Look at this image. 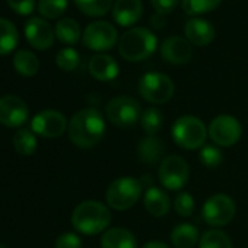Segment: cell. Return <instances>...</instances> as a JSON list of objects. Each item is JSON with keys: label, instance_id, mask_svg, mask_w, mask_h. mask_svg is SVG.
<instances>
[{"label": "cell", "instance_id": "obj_1", "mask_svg": "<svg viewBox=\"0 0 248 248\" xmlns=\"http://www.w3.org/2000/svg\"><path fill=\"white\" fill-rule=\"evenodd\" d=\"M67 135L70 142L80 149L96 146L105 135V120L96 108H83L69 121Z\"/></svg>", "mask_w": 248, "mask_h": 248}, {"label": "cell", "instance_id": "obj_2", "mask_svg": "<svg viewBox=\"0 0 248 248\" xmlns=\"http://www.w3.org/2000/svg\"><path fill=\"white\" fill-rule=\"evenodd\" d=\"M109 222V209L96 200H85L79 203L72 213L73 228L83 235H96L105 232Z\"/></svg>", "mask_w": 248, "mask_h": 248}, {"label": "cell", "instance_id": "obj_3", "mask_svg": "<svg viewBox=\"0 0 248 248\" xmlns=\"http://www.w3.org/2000/svg\"><path fill=\"white\" fill-rule=\"evenodd\" d=\"M158 46L155 34L143 27L126 31L118 41L120 56L127 62H142L149 59Z\"/></svg>", "mask_w": 248, "mask_h": 248}, {"label": "cell", "instance_id": "obj_4", "mask_svg": "<svg viewBox=\"0 0 248 248\" xmlns=\"http://www.w3.org/2000/svg\"><path fill=\"white\" fill-rule=\"evenodd\" d=\"M143 183L135 177H121L114 180L107 191L105 200L107 204L118 212H124L133 207L142 196Z\"/></svg>", "mask_w": 248, "mask_h": 248}, {"label": "cell", "instance_id": "obj_5", "mask_svg": "<svg viewBox=\"0 0 248 248\" xmlns=\"http://www.w3.org/2000/svg\"><path fill=\"white\" fill-rule=\"evenodd\" d=\"M171 133L174 142L186 151L202 148L207 138L204 123L194 115H183L177 118V121L172 124Z\"/></svg>", "mask_w": 248, "mask_h": 248}, {"label": "cell", "instance_id": "obj_6", "mask_svg": "<svg viewBox=\"0 0 248 248\" xmlns=\"http://www.w3.org/2000/svg\"><path fill=\"white\" fill-rule=\"evenodd\" d=\"M107 118L117 127H132L142 117V108L138 99L132 96H115L108 101L105 107Z\"/></svg>", "mask_w": 248, "mask_h": 248}, {"label": "cell", "instance_id": "obj_7", "mask_svg": "<svg viewBox=\"0 0 248 248\" xmlns=\"http://www.w3.org/2000/svg\"><path fill=\"white\" fill-rule=\"evenodd\" d=\"M174 91V82L167 75L159 72L145 73L139 80V92L142 98L155 105L168 102L172 98Z\"/></svg>", "mask_w": 248, "mask_h": 248}, {"label": "cell", "instance_id": "obj_8", "mask_svg": "<svg viewBox=\"0 0 248 248\" xmlns=\"http://www.w3.org/2000/svg\"><path fill=\"white\" fill-rule=\"evenodd\" d=\"M207 135L216 146L231 148L233 146L242 135L241 123L228 114L216 115L207 127Z\"/></svg>", "mask_w": 248, "mask_h": 248}, {"label": "cell", "instance_id": "obj_9", "mask_svg": "<svg viewBox=\"0 0 248 248\" xmlns=\"http://www.w3.org/2000/svg\"><path fill=\"white\" fill-rule=\"evenodd\" d=\"M158 177L161 184L168 190H181L190 177V168L184 158L178 155H170L161 161Z\"/></svg>", "mask_w": 248, "mask_h": 248}, {"label": "cell", "instance_id": "obj_10", "mask_svg": "<svg viewBox=\"0 0 248 248\" xmlns=\"http://www.w3.org/2000/svg\"><path fill=\"white\" fill-rule=\"evenodd\" d=\"M235 202L228 194H215L206 200L203 204L202 216L204 222L210 226H225L235 216Z\"/></svg>", "mask_w": 248, "mask_h": 248}, {"label": "cell", "instance_id": "obj_11", "mask_svg": "<svg viewBox=\"0 0 248 248\" xmlns=\"http://www.w3.org/2000/svg\"><path fill=\"white\" fill-rule=\"evenodd\" d=\"M118 40L117 30L105 21H95L83 31V44L93 51L111 50Z\"/></svg>", "mask_w": 248, "mask_h": 248}, {"label": "cell", "instance_id": "obj_12", "mask_svg": "<svg viewBox=\"0 0 248 248\" xmlns=\"http://www.w3.org/2000/svg\"><path fill=\"white\" fill-rule=\"evenodd\" d=\"M69 123L66 117L56 109H44L34 115L31 121V130L43 138L54 139L62 136L67 130Z\"/></svg>", "mask_w": 248, "mask_h": 248}, {"label": "cell", "instance_id": "obj_13", "mask_svg": "<svg viewBox=\"0 0 248 248\" xmlns=\"http://www.w3.org/2000/svg\"><path fill=\"white\" fill-rule=\"evenodd\" d=\"M30 108L27 102L16 95H3L0 98V123L6 127H19L28 120Z\"/></svg>", "mask_w": 248, "mask_h": 248}, {"label": "cell", "instance_id": "obj_14", "mask_svg": "<svg viewBox=\"0 0 248 248\" xmlns=\"http://www.w3.org/2000/svg\"><path fill=\"white\" fill-rule=\"evenodd\" d=\"M25 37L37 50H47L54 43V28L43 18H30L25 24Z\"/></svg>", "mask_w": 248, "mask_h": 248}, {"label": "cell", "instance_id": "obj_15", "mask_svg": "<svg viewBox=\"0 0 248 248\" xmlns=\"http://www.w3.org/2000/svg\"><path fill=\"white\" fill-rule=\"evenodd\" d=\"M161 56L170 64H187L193 57V48L187 38L170 37L161 46Z\"/></svg>", "mask_w": 248, "mask_h": 248}, {"label": "cell", "instance_id": "obj_16", "mask_svg": "<svg viewBox=\"0 0 248 248\" xmlns=\"http://www.w3.org/2000/svg\"><path fill=\"white\" fill-rule=\"evenodd\" d=\"M143 15L142 0H117L112 6V18L121 27H132Z\"/></svg>", "mask_w": 248, "mask_h": 248}, {"label": "cell", "instance_id": "obj_17", "mask_svg": "<svg viewBox=\"0 0 248 248\" xmlns=\"http://www.w3.org/2000/svg\"><path fill=\"white\" fill-rule=\"evenodd\" d=\"M184 34L190 44L204 47L215 40V27L204 19L193 18L186 22Z\"/></svg>", "mask_w": 248, "mask_h": 248}, {"label": "cell", "instance_id": "obj_18", "mask_svg": "<svg viewBox=\"0 0 248 248\" xmlns=\"http://www.w3.org/2000/svg\"><path fill=\"white\" fill-rule=\"evenodd\" d=\"M88 69H89L91 76L101 82L114 80L120 73V67H118L117 62L114 60V57H111L108 54L92 56L89 60Z\"/></svg>", "mask_w": 248, "mask_h": 248}, {"label": "cell", "instance_id": "obj_19", "mask_svg": "<svg viewBox=\"0 0 248 248\" xmlns=\"http://www.w3.org/2000/svg\"><path fill=\"white\" fill-rule=\"evenodd\" d=\"M101 248H138V239L126 228H111L102 233Z\"/></svg>", "mask_w": 248, "mask_h": 248}, {"label": "cell", "instance_id": "obj_20", "mask_svg": "<svg viewBox=\"0 0 248 248\" xmlns=\"http://www.w3.org/2000/svg\"><path fill=\"white\" fill-rule=\"evenodd\" d=\"M143 203H145L146 210L155 217L165 216L170 212V207H171V200H170L168 194L164 190H161L158 187H154V186H151L145 191Z\"/></svg>", "mask_w": 248, "mask_h": 248}, {"label": "cell", "instance_id": "obj_21", "mask_svg": "<svg viewBox=\"0 0 248 248\" xmlns=\"http://www.w3.org/2000/svg\"><path fill=\"white\" fill-rule=\"evenodd\" d=\"M165 146L158 136H148L138 145V158L146 165H155L162 159Z\"/></svg>", "mask_w": 248, "mask_h": 248}, {"label": "cell", "instance_id": "obj_22", "mask_svg": "<svg viewBox=\"0 0 248 248\" xmlns=\"http://www.w3.org/2000/svg\"><path fill=\"white\" fill-rule=\"evenodd\" d=\"M199 241V229L191 223H180L171 232V242L175 248H193Z\"/></svg>", "mask_w": 248, "mask_h": 248}, {"label": "cell", "instance_id": "obj_23", "mask_svg": "<svg viewBox=\"0 0 248 248\" xmlns=\"http://www.w3.org/2000/svg\"><path fill=\"white\" fill-rule=\"evenodd\" d=\"M54 32L60 43L67 44V46H75L80 40L82 30H80V25L75 19L62 18L57 21L54 27Z\"/></svg>", "mask_w": 248, "mask_h": 248}, {"label": "cell", "instance_id": "obj_24", "mask_svg": "<svg viewBox=\"0 0 248 248\" xmlns=\"http://www.w3.org/2000/svg\"><path fill=\"white\" fill-rule=\"evenodd\" d=\"M19 43V34L15 24L0 16V56L12 53Z\"/></svg>", "mask_w": 248, "mask_h": 248}, {"label": "cell", "instance_id": "obj_25", "mask_svg": "<svg viewBox=\"0 0 248 248\" xmlns=\"http://www.w3.org/2000/svg\"><path fill=\"white\" fill-rule=\"evenodd\" d=\"M14 67L19 75L31 78L35 76L40 70V60L30 50H18L14 57Z\"/></svg>", "mask_w": 248, "mask_h": 248}, {"label": "cell", "instance_id": "obj_26", "mask_svg": "<svg viewBox=\"0 0 248 248\" xmlns=\"http://www.w3.org/2000/svg\"><path fill=\"white\" fill-rule=\"evenodd\" d=\"M14 146L15 151L22 156H31L37 149V138L35 133L30 129H19L14 135Z\"/></svg>", "mask_w": 248, "mask_h": 248}, {"label": "cell", "instance_id": "obj_27", "mask_svg": "<svg viewBox=\"0 0 248 248\" xmlns=\"http://www.w3.org/2000/svg\"><path fill=\"white\" fill-rule=\"evenodd\" d=\"M140 124L148 136H156V133L164 126V114L159 108L151 107L142 112Z\"/></svg>", "mask_w": 248, "mask_h": 248}, {"label": "cell", "instance_id": "obj_28", "mask_svg": "<svg viewBox=\"0 0 248 248\" xmlns=\"http://www.w3.org/2000/svg\"><path fill=\"white\" fill-rule=\"evenodd\" d=\"M73 2L82 14L92 18L104 16L112 5V0H73Z\"/></svg>", "mask_w": 248, "mask_h": 248}, {"label": "cell", "instance_id": "obj_29", "mask_svg": "<svg viewBox=\"0 0 248 248\" xmlns=\"http://www.w3.org/2000/svg\"><path fill=\"white\" fill-rule=\"evenodd\" d=\"M199 248H232V242L223 231L210 229L202 235Z\"/></svg>", "mask_w": 248, "mask_h": 248}, {"label": "cell", "instance_id": "obj_30", "mask_svg": "<svg viewBox=\"0 0 248 248\" xmlns=\"http://www.w3.org/2000/svg\"><path fill=\"white\" fill-rule=\"evenodd\" d=\"M69 5V0H38V12L46 19L60 18Z\"/></svg>", "mask_w": 248, "mask_h": 248}, {"label": "cell", "instance_id": "obj_31", "mask_svg": "<svg viewBox=\"0 0 248 248\" xmlns=\"http://www.w3.org/2000/svg\"><path fill=\"white\" fill-rule=\"evenodd\" d=\"M222 0H181V6L186 14L196 16L215 11L219 8Z\"/></svg>", "mask_w": 248, "mask_h": 248}, {"label": "cell", "instance_id": "obj_32", "mask_svg": "<svg viewBox=\"0 0 248 248\" xmlns=\"http://www.w3.org/2000/svg\"><path fill=\"white\" fill-rule=\"evenodd\" d=\"M79 62H80V57L78 54L76 50L70 48V47H66L63 50H60L56 56V64L59 69L64 70V72H72L75 70L78 66H79Z\"/></svg>", "mask_w": 248, "mask_h": 248}, {"label": "cell", "instance_id": "obj_33", "mask_svg": "<svg viewBox=\"0 0 248 248\" xmlns=\"http://www.w3.org/2000/svg\"><path fill=\"white\" fill-rule=\"evenodd\" d=\"M199 159L206 168H216V167H219L222 164L223 155H222V151L217 146L207 145V146L202 148V151L199 154Z\"/></svg>", "mask_w": 248, "mask_h": 248}, {"label": "cell", "instance_id": "obj_34", "mask_svg": "<svg viewBox=\"0 0 248 248\" xmlns=\"http://www.w3.org/2000/svg\"><path fill=\"white\" fill-rule=\"evenodd\" d=\"M174 209L183 217L191 216L194 209H196L194 197L190 193H187V191H183V193L177 194V197L174 200Z\"/></svg>", "mask_w": 248, "mask_h": 248}, {"label": "cell", "instance_id": "obj_35", "mask_svg": "<svg viewBox=\"0 0 248 248\" xmlns=\"http://www.w3.org/2000/svg\"><path fill=\"white\" fill-rule=\"evenodd\" d=\"M54 248H82V239L75 232H64L57 236Z\"/></svg>", "mask_w": 248, "mask_h": 248}, {"label": "cell", "instance_id": "obj_36", "mask_svg": "<svg viewBox=\"0 0 248 248\" xmlns=\"http://www.w3.org/2000/svg\"><path fill=\"white\" fill-rule=\"evenodd\" d=\"M9 8L19 15H30L35 8V0H6Z\"/></svg>", "mask_w": 248, "mask_h": 248}, {"label": "cell", "instance_id": "obj_37", "mask_svg": "<svg viewBox=\"0 0 248 248\" xmlns=\"http://www.w3.org/2000/svg\"><path fill=\"white\" fill-rule=\"evenodd\" d=\"M151 3H152L154 9L156 11V14H161L165 16V15L174 12V9L178 5V0H151Z\"/></svg>", "mask_w": 248, "mask_h": 248}, {"label": "cell", "instance_id": "obj_38", "mask_svg": "<svg viewBox=\"0 0 248 248\" xmlns=\"http://www.w3.org/2000/svg\"><path fill=\"white\" fill-rule=\"evenodd\" d=\"M151 25L156 30H161L167 25V21H165V16L161 15V14H156L155 16L151 18Z\"/></svg>", "mask_w": 248, "mask_h": 248}, {"label": "cell", "instance_id": "obj_39", "mask_svg": "<svg viewBox=\"0 0 248 248\" xmlns=\"http://www.w3.org/2000/svg\"><path fill=\"white\" fill-rule=\"evenodd\" d=\"M142 248H170V247L165 242H161V241H149Z\"/></svg>", "mask_w": 248, "mask_h": 248}, {"label": "cell", "instance_id": "obj_40", "mask_svg": "<svg viewBox=\"0 0 248 248\" xmlns=\"http://www.w3.org/2000/svg\"><path fill=\"white\" fill-rule=\"evenodd\" d=\"M0 248H8V247H6L5 244H2V242H0Z\"/></svg>", "mask_w": 248, "mask_h": 248}]
</instances>
